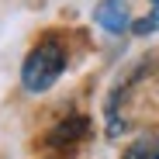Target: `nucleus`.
<instances>
[{
    "label": "nucleus",
    "mask_w": 159,
    "mask_h": 159,
    "mask_svg": "<svg viewBox=\"0 0 159 159\" xmlns=\"http://www.w3.org/2000/svg\"><path fill=\"white\" fill-rule=\"evenodd\" d=\"M62 69H66V52H62L59 42L48 38V42H42V45H35L28 52V59L21 66V83L31 93H45L62 76Z\"/></svg>",
    "instance_id": "f257e3e1"
},
{
    "label": "nucleus",
    "mask_w": 159,
    "mask_h": 159,
    "mask_svg": "<svg viewBox=\"0 0 159 159\" xmlns=\"http://www.w3.org/2000/svg\"><path fill=\"white\" fill-rule=\"evenodd\" d=\"M93 21L104 31H125L128 28V7L118 4V0H104V4L93 11Z\"/></svg>",
    "instance_id": "f03ea898"
},
{
    "label": "nucleus",
    "mask_w": 159,
    "mask_h": 159,
    "mask_svg": "<svg viewBox=\"0 0 159 159\" xmlns=\"http://www.w3.org/2000/svg\"><path fill=\"white\" fill-rule=\"evenodd\" d=\"M87 131V118H69V121H62L56 131H52V142H73V139H80Z\"/></svg>",
    "instance_id": "7ed1b4c3"
},
{
    "label": "nucleus",
    "mask_w": 159,
    "mask_h": 159,
    "mask_svg": "<svg viewBox=\"0 0 159 159\" xmlns=\"http://www.w3.org/2000/svg\"><path fill=\"white\" fill-rule=\"evenodd\" d=\"M125 159H159V145H152V142H135V145L125 152Z\"/></svg>",
    "instance_id": "20e7f679"
},
{
    "label": "nucleus",
    "mask_w": 159,
    "mask_h": 159,
    "mask_svg": "<svg viewBox=\"0 0 159 159\" xmlns=\"http://www.w3.org/2000/svg\"><path fill=\"white\" fill-rule=\"evenodd\" d=\"M156 28H159V14L142 17V21H135V24H131V31H135V35H149V31H156Z\"/></svg>",
    "instance_id": "39448f33"
},
{
    "label": "nucleus",
    "mask_w": 159,
    "mask_h": 159,
    "mask_svg": "<svg viewBox=\"0 0 159 159\" xmlns=\"http://www.w3.org/2000/svg\"><path fill=\"white\" fill-rule=\"evenodd\" d=\"M152 4H159V0H152Z\"/></svg>",
    "instance_id": "423d86ee"
}]
</instances>
